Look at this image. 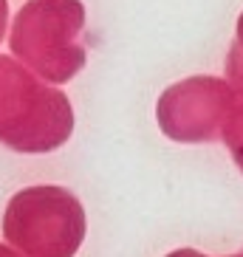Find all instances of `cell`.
I'll return each instance as SVG.
<instances>
[{
    "label": "cell",
    "instance_id": "1",
    "mask_svg": "<svg viewBox=\"0 0 243 257\" xmlns=\"http://www.w3.org/2000/svg\"><path fill=\"white\" fill-rule=\"evenodd\" d=\"M12 54L51 85L85 68V6L79 0H29L17 12L9 37Z\"/></svg>",
    "mask_w": 243,
    "mask_h": 257
},
{
    "label": "cell",
    "instance_id": "2",
    "mask_svg": "<svg viewBox=\"0 0 243 257\" xmlns=\"http://www.w3.org/2000/svg\"><path fill=\"white\" fill-rule=\"evenodd\" d=\"M71 127L68 96L43 85L23 62L0 57V142L20 153H46L65 142Z\"/></svg>",
    "mask_w": 243,
    "mask_h": 257
},
{
    "label": "cell",
    "instance_id": "3",
    "mask_svg": "<svg viewBox=\"0 0 243 257\" xmlns=\"http://www.w3.org/2000/svg\"><path fill=\"white\" fill-rule=\"evenodd\" d=\"M82 232V206L60 187L23 189L6 209V237L34 257H71Z\"/></svg>",
    "mask_w": 243,
    "mask_h": 257
},
{
    "label": "cell",
    "instance_id": "4",
    "mask_svg": "<svg viewBox=\"0 0 243 257\" xmlns=\"http://www.w3.org/2000/svg\"><path fill=\"white\" fill-rule=\"evenodd\" d=\"M235 107L232 85L218 76H190L161 93L159 124L170 139L206 142L218 136L220 121Z\"/></svg>",
    "mask_w": 243,
    "mask_h": 257
},
{
    "label": "cell",
    "instance_id": "5",
    "mask_svg": "<svg viewBox=\"0 0 243 257\" xmlns=\"http://www.w3.org/2000/svg\"><path fill=\"white\" fill-rule=\"evenodd\" d=\"M226 76L232 91L243 93V15L237 20L235 40H232V48H229V57H226Z\"/></svg>",
    "mask_w": 243,
    "mask_h": 257
},
{
    "label": "cell",
    "instance_id": "6",
    "mask_svg": "<svg viewBox=\"0 0 243 257\" xmlns=\"http://www.w3.org/2000/svg\"><path fill=\"white\" fill-rule=\"evenodd\" d=\"M223 139L232 150V159H237V164L243 167V105H235L223 119Z\"/></svg>",
    "mask_w": 243,
    "mask_h": 257
},
{
    "label": "cell",
    "instance_id": "7",
    "mask_svg": "<svg viewBox=\"0 0 243 257\" xmlns=\"http://www.w3.org/2000/svg\"><path fill=\"white\" fill-rule=\"evenodd\" d=\"M6 26H9V3L0 0V43H3V37H6Z\"/></svg>",
    "mask_w": 243,
    "mask_h": 257
},
{
    "label": "cell",
    "instance_id": "8",
    "mask_svg": "<svg viewBox=\"0 0 243 257\" xmlns=\"http://www.w3.org/2000/svg\"><path fill=\"white\" fill-rule=\"evenodd\" d=\"M0 257H17V254H12L9 249H3V246H0Z\"/></svg>",
    "mask_w": 243,
    "mask_h": 257
}]
</instances>
